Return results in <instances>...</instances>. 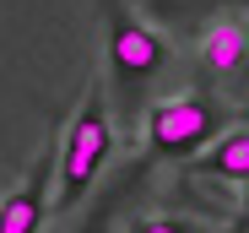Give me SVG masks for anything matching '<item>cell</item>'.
Returning a JSON list of instances; mask_svg holds the SVG:
<instances>
[{
    "instance_id": "obj_1",
    "label": "cell",
    "mask_w": 249,
    "mask_h": 233,
    "mask_svg": "<svg viewBox=\"0 0 249 233\" xmlns=\"http://www.w3.org/2000/svg\"><path fill=\"white\" fill-rule=\"evenodd\" d=\"M108 152H114L108 103H103V92H87V103L76 108V120H71V130H65V141H60V158H54V179H60L54 206H60V212H71V206L92 190V179H98L103 163H108Z\"/></svg>"
},
{
    "instance_id": "obj_7",
    "label": "cell",
    "mask_w": 249,
    "mask_h": 233,
    "mask_svg": "<svg viewBox=\"0 0 249 233\" xmlns=\"http://www.w3.org/2000/svg\"><path fill=\"white\" fill-rule=\"evenodd\" d=\"M130 233H206V228L190 222V217H141Z\"/></svg>"
},
{
    "instance_id": "obj_2",
    "label": "cell",
    "mask_w": 249,
    "mask_h": 233,
    "mask_svg": "<svg viewBox=\"0 0 249 233\" xmlns=\"http://www.w3.org/2000/svg\"><path fill=\"white\" fill-rule=\"evenodd\" d=\"M103 27H108V65H114V92L124 98V108L136 114V103L146 98L152 76L168 65V44L136 22V11H124V0H98Z\"/></svg>"
},
{
    "instance_id": "obj_8",
    "label": "cell",
    "mask_w": 249,
    "mask_h": 233,
    "mask_svg": "<svg viewBox=\"0 0 249 233\" xmlns=\"http://www.w3.org/2000/svg\"><path fill=\"white\" fill-rule=\"evenodd\" d=\"M244 60H249V22H244Z\"/></svg>"
},
{
    "instance_id": "obj_4",
    "label": "cell",
    "mask_w": 249,
    "mask_h": 233,
    "mask_svg": "<svg viewBox=\"0 0 249 233\" xmlns=\"http://www.w3.org/2000/svg\"><path fill=\"white\" fill-rule=\"evenodd\" d=\"M49 179H54V152H44V158L33 163V174L0 201V233H38V228H44Z\"/></svg>"
},
{
    "instance_id": "obj_9",
    "label": "cell",
    "mask_w": 249,
    "mask_h": 233,
    "mask_svg": "<svg viewBox=\"0 0 249 233\" xmlns=\"http://www.w3.org/2000/svg\"><path fill=\"white\" fill-rule=\"evenodd\" d=\"M244 217H249V179H244Z\"/></svg>"
},
{
    "instance_id": "obj_6",
    "label": "cell",
    "mask_w": 249,
    "mask_h": 233,
    "mask_svg": "<svg viewBox=\"0 0 249 233\" xmlns=\"http://www.w3.org/2000/svg\"><path fill=\"white\" fill-rule=\"evenodd\" d=\"M200 60H206L212 76H233L244 65V22H217L200 44Z\"/></svg>"
},
{
    "instance_id": "obj_5",
    "label": "cell",
    "mask_w": 249,
    "mask_h": 233,
    "mask_svg": "<svg viewBox=\"0 0 249 233\" xmlns=\"http://www.w3.org/2000/svg\"><path fill=\"white\" fill-rule=\"evenodd\" d=\"M195 168L200 174H212V179H249V125H238V130H222L212 146L195 158Z\"/></svg>"
},
{
    "instance_id": "obj_3",
    "label": "cell",
    "mask_w": 249,
    "mask_h": 233,
    "mask_svg": "<svg viewBox=\"0 0 249 233\" xmlns=\"http://www.w3.org/2000/svg\"><path fill=\"white\" fill-rule=\"evenodd\" d=\"M228 125V108L206 92H184V98H162L146 108V146L152 158H195L206 141H217Z\"/></svg>"
}]
</instances>
